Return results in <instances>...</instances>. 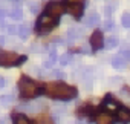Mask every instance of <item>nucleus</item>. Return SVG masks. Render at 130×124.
Listing matches in <instances>:
<instances>
[{
  "instance_id": "15",
  "label": "nucleus",
  "mask_w": 130,
  "mask_h": 124,
  "mask_svg": "<svg viewBox=\"0 0 130 124\" xmlns=\"http://www.w3.org/2000/svg\"><path fill=\"white\" fill-rule=\"evenodd\" d=\"M34 124H54V121H52V118H51L49 115H40V116L35 119Z\"/></svg>"
},
{
  "instance_id": "25",
  "label": "nucleus",
  "mask_w": 130,
  "mask_h": 124,
  "mask_svg": "<svg viewBox=\"0 0 130 124\" xmlns=\"http://www.w3.org/2000/svg\"><path fill=\"white\" fill-rule=\"evenodd\" d=\"M5 16H6V9H3L2 6H0V20H3Z\"/></svg>"
},
{
  "instance_id": "31",
  "label": "nucleus",
  "mask_w": 130,
  "mask_h": 124,
  "mask_svg": "<svg viewBox=\"0 0 130 124\" xmlns=\"http://www.w3.org/2000/svg\"><path fill=\"white\" fill-rule=\"evenodd\" d=\"M5 43V37L3 35H0V44H3Z\"/></svg>"
},
{
  "instance_id": "16",
  "label": "nucleus",
  "mask_w": 130,
  "mask_h": 124,
  "mask_svg": "<svg viewBox=\"0 0 130 124\" xmlns=\"http://www.w3.org/2000/svg\"><path fill=\"white\" fill-rule=\"evenodd\" d=\"M17 34L20 35V38H28V35H29V28H28L26 25H20V26L17 28Z\"/></svg>"
},
{
  "instance_id": "17",
  "label": "nucleus",
  "mask_w": 130,
  "mask_h": 124,
  "mask_svg": "<svg viewBox=\"0 0 130 124\" xmlns=\"http://www.w3.org/2000/svg\"><path fill=\"white\" fill-rule=\"evenodd\" d=\"M80 37H81V31H78V29H69L66 32L68 40H75V38H80Z\"/></svg>"
},
{
  "instance_id": "27",
  "label": "nucleus",
  "mask_w": 130,
  "mask_h": 124,
  "mask_svg": "<svg viewBox=\"0 0 130 124\" xmlns=\"http://www.w3.org/2000/svg\"><path fill=\"white\" fill-rule=\"evenodd\" d=\"M8 31H9V34H15V32H17V28H15V26H9Z\"/></svg>"
},
{
  "instance_id": "3",
  "label": "nucleus",
  "mask_w": 130,
  "mask_h": 124,
  "mask_svg": "<svg viewBox=\"0 0 130 124\" xmlns=\"http://www.w3.org/2000/svg\"><path fill=\"white\" fill-rule=\"evenodd\" d=\"M26 55H17L15 52L11 51H0V66L3 68H12V66H19L26 61Z\"/></svg>"
},
{
  "instance_id": "7",
  "label": "nucleus",
  "mask_w": 130,
  "mask_h": 124,
  "mask_svg": "<svg viewBox=\"0 0 130 124\" xmlns=\"http://www.w3.org/2000/svg\"><path fill=\"white\" fill-rule=\"evenodd\" d=\"M93 121L96 124H113L115 122V116L110 113V112H106V110H100L93 115Z\"/></svg>"
},
{
  "instance_id": "5",
  "label": "nucleus",
  "mask_w": 130,
  "mask_h": 124,
  "mask_svg": "<svg viewBox=\"0 0 130 124\" xmlns=\"http://www.w3.org/2000/svg\"><path fill=\"white\" fill-rule=\"evenodd\" d=\"M128 60H130V49H122L119 54H116L112 58V66L118 71L125 69L128 65Z\"/></svg>"
},
{
  "instance_id": "29",
  "label": "nucleus",
  "mask_w": 130,
  "mask_h": 124,
  "mask_svg": "<svg viewBox=\"0 0 130 124\" xmlns=\"http://www.w3.org/2000/svg\"><path fill=\"white\" fill-rule=\"evenodd\" d=\"M54 75H55V77H58V78H61L64 74H63V72H60V71H55V72H54Z\"/></svg>"
},
{
  "instance_id": "26",
  "label": "nucleus",
  "mask_w": 130,
  "mask_h": 124,
  "mask_svg": "<svg viewBox=\"0 0 130 124\" xmlns=\"http://www.w3.org/2000/svg\"><path fill=\"white\" fill-rule=\"evenodd\" d=\"M104 14H106V16H110V14H112V8H110V6H106V8H104Z\"/></svg>"
},
{
  "instance_id": "28",
  "label": "nucleus",
  "mask_w": 130,
  "mask_h": 124,
  "mask_svg": "<svg viewBox=\"0 0 130 124\" xmlns=\"http://www.w3.org/2000/svg\"><path fill=\"white\" fill-rule=\"evenodd\" d=\"M84 0H66V3H83Z\"/></svg>"
},
{
  "instance_id": "24",
  "label": "nucleus",
  "mask_w": 130,
  "mask_h": 124,
  "mask_svg": "<svg viewBox=\"0 0 130 124\" xmlns=\"http://www.w3.org/2000/svg\"><path fill=\"white\" fill-rule=\"evenodd\" d=\"M29 8H31L29 11H31L32 14H37V12L40 11V6H38L37 3H29Z\"/></svg>"
},
{
  "instance_id": "23",
  "label": "nucleus",
  "mask_w": 130,
  "mask_h": 124,
  "mask_svg": "<svg viewBox=\"0 0 130 124\" xmlns=\"http://www.w3.org/2000/svg\"><path fill=\"white\" fill-rule=\"evenodd\" d=\"M103 29H104V31H110V29H113V22H112V20H106V22L103 23Z\"/></svg>"
},
{
  "instance_id": "21",
  "label": "nucleus",
  "mask_w": 130,
  "mask_h": 124,
  "mask_svg": "<svg viewBox=\"0 0 130 124\" xmlns=\"http://www.w3.org/2000/svg\"><path fill=\"white\" fill-rule=\"evenodd\" d=\"M121 23H122L124 28H130V14H128V12H124V14H122Z\"/></svg>"
},
{
  "instance_id": "8",
  "label": "nucleus",
  "mask_w": 130,
  "mask_h": 124,
  "mask_svg": "<svg viewBox=\"0 0 130 124\" xmlns=\"http://www.w3.org/2000/svg\"><path fill=\"white\" fill-rule=\"evenodd\" d=\"M103 44H104V35H103V32L101 31L92 32V35H90V48H92V51L101 49Z\"/></svg>"
},
{
  "instance_id": "10",
  "label": "nucleus",
  "mask_w": 130,
  "mask_h": 124,
  "mask_svg": "<svg viewBox=\"0 0 130 124\" xmlns=\"http://www.w3.org/2000/svg\"><path fill=\"white\" fill-rule=\"evenodd\" d=\"M116 119L122 124H127L130 122V109H125V107H119L116 110Z\"/></svg>"
},
{
  "instance_id": "19",
  "label": "nucleus",
  "mask_w": 130,
  "mask_h": 124,
  "mask_svg": "<svg viewBox=\"0 0 130 124\" xmlns=\"http://www.w3.org/2000/svg\"><path fill=\"white\" fill-rule=\"evenodd\" d=\"M77 113H78V115H92V113H93V107H90V106H84V107L78 109Z\"/></svg>"
},
{
  "instance_id": "2",
  "label": "nucleus",
  "mask_w": 130,
  "mask_h": 124,
  "mask_svg": "<svg viewBox=\"0 0 130 124\" xmlns=\"http://www.w3.org/2000/svg\"><path fill=\"white\" fill-rule=\"evenodd\" d=\"M19 92H20V97L22 98L32 100V98H37L38 95L43 94V84H38L32 78L23 75L19 80Z\"/></svg>"
},
{
  "instance_id": "12",
  "label": "nucleus",
  "mask_w": 130,
  "mask_h": 124,
  "mask_svg": "<svg viewBox=\"0 0 130 124\" xmlns=\"http://www.w3.org/2000/svg\"><path fill=\"white\" fill-rule=\"evenodd\" d=\"M103 106H104V107H107V109H110V110H118V109H119L118 101L112 100V94H107V97H106V100H104Z\"/></svg>"
},
{
  "instance_id": "4",
  "label": "nucleus",
  "mask_w": 130,
  "mask_h": 124,
  "mask_svg": "<svg viewBox=\"0 0 130 124\" xmlns=\"http://www.w3.org/2000/svg\"><path fill=\"white\" fill-rule=\"evenodd\" d=\"M57 25H58L57 19H54V17H51V16H47V14H43V16H40V19H38L37 23H35V32H38V34L49 32V31H52Z\"/></svg>"
},
{
  "instance_id": "22",
  "label": "nucleus",
  "mask_w": 130,
  "mask_h": 124,
  "mask_svg": "<svg viewBox=\"0 0 130 124\" xmlns=\"http://www.w3.org/2000/svg\"><path fill=\"white\" fill-rule=\"evenodd\" d=\"M12 100H14V95L6 94V95H2V98H0V103H2V104H9Z\"/></svg>"
},
{
  "instance_id": "6",
  "label": "nucleus",
  "mask_w": 130,
  "mask_h": 124,
  "mask_svg": "<svg viewBox=\"0 0 130 124\" xmlns=\"http://www.w3.org/2000/svg\"><path fill=\"white\" fill-rule=\"evenodd\" d=\"M63 12H66V9H64V3H60V2H51L46 5V14L57 19L63 14Z\"/></svg>"
},
{
  "instance_id": "14",
  "label": "nucleus",
  "mask_w": 130,
  "mask_h": 124,
  "mask_svg": "<svg viewBox=\"0 0 130 124\" xmlns=\"http://www.w3.org/2000/svg\"><path fill=\"white\" fill-rule=\"evenodd\" d=\"M12 118H14V124H32V122H31V119H29L26 115H22V113L14 115Z\"/></svg>"
},
{
  "instance_id": "20",
  "label": "nucleus",
  "mask_w": 130,
  "mask_h": 124,
  "mask_svg": "<svg viewBox=\"0 0 130 124\" xmlns=\"http://www.w3.org/2000/svg\"><path fill=\"white\" fill-rule=\"evenodd\" d=\"M60 63H61V66H66V65L72 63V55H71V54H64V55H61Z\"/></svg>"
},
{
  "instance_id": "18",
  "label": "nucleus",
  "mask_w": 130,
  "mask_h": 124,
  "mask_svg": "<svg viewBox=\"0 0 130 124\" xmlns=\"http://www.w3.org/2000/svg\"><path fill=\"white\" fill-rule=\"evenodd\" d=\"M104 44H106V48H107V49H112V48L118 46V38H116L115 35H112V37H109V38L104 41Z\"/></svg>"
},
{
  "instance_id": "13",
  "label": "nucleus",
  "mask_w": 130,
  "mask_h": 124,
  "mask_svg": "<svg viewBox=\"0 0 130 124\" xmlns=\"http://www.w3.org/2000/svg\"><path fill=\"white\" fill-rule=\"evenodd\" d=\"M98 23H100V16H98L96 12H92V14L86 19V22H84V25L89 26V28H90V26H95V25H98Z\"/></svg>"
},
{
  "instance_id": "9",
  "label": "nucleus",
  "mask_w": 130,
  "mask_h": 124,
  "mask_svg": "<svg viewBox=\"0 0 130 124\" xmlns=\"http://www.w3.org/2000/svg\"><path fill=\"white\" fill-rule=\"evenodd\" d=\"M64 9L68 14H71L75 19H80L83 16V5L81 3H64Z\"/></svg>"
},
{
  "instance_id": "30",
  "label": "nucleus",
  "mask_w": 130,
  "mask_h": 124,
  "mask_svg": "<svg viewBox=\"0 0 130 124\" xmlns=\"http://www.w3.org/2000/svg\"><path fill=\"white\" fill-rule=\"evenodd\" d=\"M3 86H5V80H3V78H2V77H0V89H2V87H3Z\"/></svg>"
},
{
  "instance_id": "11",
  "label": "nucleus",
  "mask_w": 130,
  "mask_h": 124,
  "mask_svg": "<svg viewBox=\"0 0 130 124\" xmlns=\"http://www.w3.org/2000/svg\"><path fill=\"white\" fill-rule=\"evenodd\" d=\"M9 16H11L14 20H20L22 16H23V9H22V6H20L19 3H14L12 8H11V11H9Z\"/></svg>"
},
{
  "instance_id": "1",
  "label": "nucleus",
  "mask_w": 130,
  "mask_h": 124,
  "mask_svg": "<svg viewBox=\"0 0 130 124\" xmlns=\"http://www.w3.org/2000/svg\"><path fill=\"white\" fill-rule=\"evenodd\" d=\"M43 94L55 98V100H61V101H68V100H74L78 94L77 87L66 84L63 81H49L46 84H43Z\"/></svg>"
}]
</instances>
